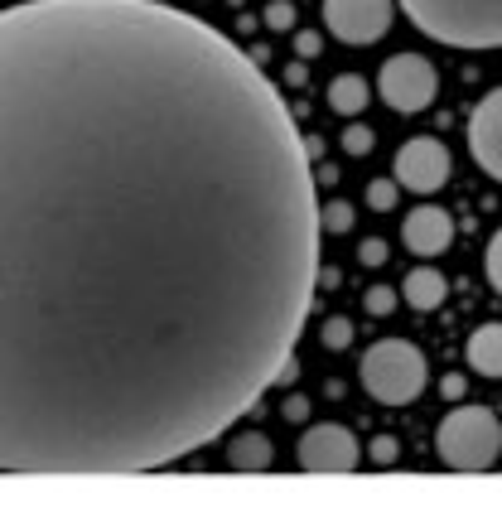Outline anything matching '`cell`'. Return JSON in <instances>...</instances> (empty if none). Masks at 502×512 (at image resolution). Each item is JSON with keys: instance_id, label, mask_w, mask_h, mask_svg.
<instances>
[{"instance_id": "cell-18", "label": "cell", "mask_w": 502, "mask_h": 512, "mask_svg": "<svg viewBox=\"0 0 502 512\" xmlns=\"http://www.w3.org/2000/svg\"><path fill=\"white\" fill-rule=\"evenodd\" d=\"M483 276H488V285L502 295V228L493 232V242H488V252H483Z\"/></svg>"}, {"instance_id": "cell-10", "label": "cell", "mask_w": 502, "mask_h": 512, "mask_svg": "<svg viewBox=\"0 0 502 512\" xmlns=\"http://www.w3.org/2000/svg\"><path fill=\"white\" fill-rule=\"evenodd\" d=\"M401 242H406L411 256L449 252V242H454V218H449L440 203H420V208H411V213L401 218Z\"/></svg>"}, {"instance_id": "cell-23", "label": "cell", "mask_w": 502, "mask_h": 512, "mask_svg": "<svg viewBox=\"0 0 502 512\" xmlns=\"http://www.w3.org/2000/svg\"><path fill=\"white\" fill-rule=\"evenodd\" d=\"M295 54H300V58H319V54H324V39H319L314 29H300V34H295Z\"/></svg>"}, {"instance_id": "cell-24", "label": "cell", "mask_w": 502, "mask_h": 512, "mask_svg": "<svg viewBox=\"0 0 502 512\" xmlns=\"http://www.w3.org/2000/svg\"><path fill=\"white\" fill-rule=\"evenodd\" d=\"M358 261H363V266H382V261H387V242H382V237H367L363 247H358Z\"/></svg>"}, {"instance_id": "cell-8", "label": "cell", "mask_w": 502, "mask_h": 512, "mask_svg": "<svg viewBox=\"0 0 502 512\" xmlns=\"http://www.w3.org/2000/svg\"><path fill=\"white\" fill-rule=\"evenodd\" d=\"M449 179V150L435 136H416L396 150V184L411 194H435Z\"/></svg>"}, {"instance_id": "cell-14", "label": "cell", "mask_w": 502, "mask_h": 512, "mask_svg": "<svg viewBox=\"0 0 502 512\" xmlns=\"http://www.w3.org/2000/svg\"><path fill=\"white\" fill-rule=\"evenodd\" d=\"M367 102H372V87H367V78H358V73H338L334 83H329V107H334L338 116H363Z\"/></svg>"}, {"instance_id": "cell-2", "label": "cell", "mask_w": 502, "mask_h": 512, "mask_svg": "<svg viewBox=\"0 0 502 512\" xmlns=\"http://www.w3.org/2000/svg\"><path fill=\"white\" fill-rule=\"evenodd\" d=\"M406 20L449 49H502V0H396Z\"/></svg>"}, {"instance_id": "cell-3", "label": "cell", "mask_w": 502, "mask_h": 512, "mask_svg": "<svg viewBox=\"0 0 502 512\" xmlns=\"http://www.w3.org/2000/svg\"><path fill=\"white\" fill-rule=\"evenodd\" d=\"M435 455L454 474H483L502 455V421L493 406L459 401L435 430Z\"/></svg>"}, {"instance_id": "cell-5", "label": "cell", "mask_w": 502, "mask_h": 512, "mask_svg": "<svg viewBox=\"0 0 502 512\" xmlns=\"http://www.w3.org/2000/svg\"><path fill=\"white\" fill-rule=\"evenodd\" d=\"M377 92H382V102H387L391 112H425L430 102H435V92H440V73H435V63L420 54H391L382 63V73H377Z\"/></svg>"}, {"instance_id": "cell-11", "label": "cell", "mask_w": 502, "mask_h": 512, "mask_svg": "<svg viewBox=\"0 0 502 512\" xmlns=\"http://www.w3.org/2000/svg\"><path fill=\"white\" fill-rule=\"evenodd\" d=\"M271 464H276V450H271V440L261 430H237L227 440V469H237V474H266Z\"/></svg>"}, {"instance_id": "cell-6", "label": "cell", "mask_w": 502, "mask_h": 512, "mask_svg": "<svg viewBox=\"0 0 502 512\" xmlns=\"http://www.w3.org/2000/svg\"><path fill=\"white\" fill-rule=\"evenodd\" d=\"M295 459L305 474H353L363 464V445L348 426H309L295 445Z\"/></svg>"}, {"instance_id": "cell-16", "label": "cell", "mask_w": 502, "mask_h": 512, "mask_svg": "<svg viewBox=\"0 0 502 512\" xmlns=\"http://www.w3.org/2000/svg\"><path fill=\"white\" fill-rule=\"evenodd\" d=\"M319 343H324L329 353H343V348L353 343V319H343V314L324 319V329H319Z\"/></svg>"}, {"instance_id": "cell-4", "label": "cell", "mask_w": 502, "mask_h": 512, "mask_svg": "<svg viewBox=\"0 0 502 512\" xmlns=\"http://www.w3.org/2000/svg\"><path fill=\"white\" fill-rule=\"evenodd\" d=\"M358 377L377 406H411L430 382V363L411 339H382L363 353Z\"/></svg>"}, {"instance_id": "cell-15", "label": "cell", "mask_w": 502, "mask_h": 512, "mask_svg": "<svg viewBox=\"0 0 502 512\" xmlns=\"http://www.w3.org/2000/svg\"><path fill=\"white\" fill-rule=\"evenodd\" d=\"M319 223H324V232H329V237H338V232H353V203L329 199L324 208H319Z\"/></svg>"}, {"instance_id": "cell-20", "label": "cell", "mask_w": 502, "mask_h": 512, "mask_svg": "<svg viewBox=\"0 0 502 512\" xmlns=\"http://www.w3.org/2000/svg\"><path fill=\"white\" fill-rule=\"evenodd\" d=\"M367 455H372V464H382V469H391V464L401 459V445H396L391 435H377V440L367 445Z\"/></svg>"}, {"instance_id": "cell-7", "label": "cell", "mask_w": 502, "mask_h": 512, "mask_svg": "<svg viewBox=\"0 0 502 512\" xmlns=\"http://www.w3.org/2000/svg\"><path fill=\"white\" fill-rule=\"evenodd\" d=\"M324 25L343 44H377L391 29V0H324Z\"/></svg>"}, {"instance_id": "cell-19", "label": "cell", "mask_w": 502, "mask_h": 512, "mask_svg": "<svg viewBox=\"0 0 502 512\" xmlns=\"http://www.w3.org/2000/svg\"><path fill=\"white\" fill-rule=\"evenodd\" d=\"M396 300H401V295H396L391 285H372V290H367V295H363V310H367V314H377V319H382V314H391V310H396Z\"/></svg>"}, {"instance_id": "cell-25", "label": "cell", "mask_w": 502, "mask_h": 512, "mask_svg": "<svg viewBox=\"0 0 502 512\" xmlns=\"http://www.w3.org/2000/svg\"><path fill=\"white\" fill-rule=\"evenodd\" d=\"M280 416H285V421H305V416H309V401L305 397H290L285 406H280Z\"/></svg>"}, {"instance_id": "cell-21", "label": "cell", "mask_w": 502, "mask_h": 512, "mask_svg": "<svg viewBox=\"0 0 502 512\" xmlns=\"http://www.w3.org/2000/svg\"><path fill=\"white\" fill-rule=\"evenodd\" d=\"M266 25H271V29H290V25H295V5H290V0H271V5H266Z\"/></svg>"}, {"instance_id": "cell-13", "label": "cell", "mask_w": 502, "mask_h": 512, "mask_svg": "<svg viewBox=\"0 0 502 512\" xmlns=\"http://www.w3.org/2000/svg\"><path fill=\"white\" fill-rule=\"evenodd\" d=\"M445 295H449V281L440 276V271H430V266H420V271H411V276L401 281V300H406L411 310H420V314L440 310V305H445Z\"/></svg>"}, {"instance_id": "cell-9", "label": "cell", "mask_w": 502, "mask_h": 512, "mask_svg": "<svg viewBox=\"0 0 502 512\" xmlns=\"http://www.w3.org/2000/svg\"><path fill=\"white\" fill-rule=\"evenodd\" d=\"M469 155L488 179L502 184V87H493L469 116Z\"/></svg>"}, {"instance_id": "cell-17", "label": "cell", "mask_w": 502, "mask_h": 512, "mask_svg": "<svg viewBox=\"0 0 502 512\" xmlns=\"http://www.w3.org/2000/svg\"><path fill=\"white\" fill-rule=\"evenodd\" d=\"M396 189H401L396 179H372V184H367V208H372V213H391L396 199H401Z\"/></svg>"}, {"instance_id": "cell-12", "label": "cell", "mask_w": 502, "mask_h": 512, "mask_svg": "<svg viewBox=\"0 0 502 512\" xmlns=\"http://www.w3.org/2000/svg\"><path fill=\"white\" fill-rule=\"evenodd\" d=\"M464 353H469V368L478 377H502V324H478L464 343Z\"/></svg>"}, {"instance_id": "cell-22", "label": "cell", "mask_w": 502, "mask_h": 512, "mask_svg": "<svg viewBox=\"0 0 502 512\" xmlns=\"http://www.w3.org/2000/svg\"><path fill=\"white\" fill-rule=\"evenodd\" d=\"M343 150H348V155H367V150H372V131H367V126H348V131H343Z\"/></svg>"}, {"instance_id": "cell-1", "label": "cell", "mask_w": 502, "mask_h": 512, "mask_svg": "<svg viewBox=\"0 0 502 512\" xmlns=\"http://www.w3.org/2000/svg\"><path fill=\"white\" fill-rule=\"evenodd\" d=\"M319 174L256 54L165 0L0 10V474H150L295 368Z\"/></svg>"}, {"instance_id": "cell-26", "label": "cell", "mask_w": 502, "mask_h": 512, "mask_svg": "<svg viewBox=\"0 0 502 512\" xmlns=\"http://www.w3.org/2000/svg\"><path fill=\"white\" fill-rule=\"evenodd\" d=\"M464 387H469V382H464V377H459V372H449L445 382H440V392H445L449 401H459V397H464Z\"/></svg>"}]
</instances>
